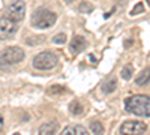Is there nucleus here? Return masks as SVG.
<instances>
[{
  "instance_id": "obj_19",
  "label": "nucleus",
  "mask_w": 150,
  "mask_h": 135,
  "mask_svg": "<svg viewBox=\"0 0 150 135\" xmlns=\"http://www.w3.org/2000/svg\"><path fill=\"white\" fill-rule=\"evenodd\" d=\"M74 135H90V134H89V131H87L84 126L78 125V126H75V134Z\"/></svg>"
},
{
  "instance_id": "obj_14",
  "label": "nucleus",
  "mask_w": 150,
  "mask_h": 135,
  "mask_svg": "<svg viewBox=\"0 0 150 135\" xmlns=\"http://www.w3.org/2000/svg\"><path fill=\"white\" fill-rule=\"evenodd\" d=\"M90 129H92L93 135H104V126L101 122H93L90 125Z\"/></svg>"
},
{
  "instance_id": "obj_24",
  "label": "nucleus",
  "mask_w": 150,
  "mask_h": 135,
  "mask_svg": "<svg viewBox=\"0 0 150 135\" xmlns=\"http://www.w3.org/2000/svg\"><path fill=\"white\" fill-rule=\"evenodd\" d=\"M147 3H149V5H150V0H147Z\"/></svg>"
},
{
  "instance_id": "obj_17",
  "label": "nucleus",
  "mask_w": 150,
  "mask_h": 135,
  "mask_svg": "<svg viewBox=\"0 0 150 135\" xmlns=\"http://www.w3.org/2000/svg\"><path fill=\"white\" fill-rule=\"evenodd\" d=\"M39 42H44L42 36H36V38H27L26 39V44L27 45H36V44H39Z\"/></svg>"
},
{
  "instance_id": "obj_15",
  "label": "nucleus",
  "mask_w": 150,
  "mask_h": 135,
  "mask_svg": "<svg viewBox=\"0 0 150 135\" xmlns=\"http://www.w3.org/2000/svg\"><path fill=\"white\" fill-rule=\"evenodd\" d=\"M66 89L65 87H62V86H51V87L48 89V95H62V93H65Z\"/></svg>"
},
{
  "instance_id": "obj_21",
  "label": "nucleus",
  "mask_w": 150,
  "mask_h": 135,
  "mask_svg": "<svg viewBox=\"0 0 150 135\" xmlns=\"http://www.w3.org/2000/svg\"><path fill=\"white\" fill-rule=\"evenodd\" d=\"M80 11H81V12H92V11H93V8H92L89 3H86V2H84V3H81V5H80Z\"/></svg>"
},
{
  "instance_id": "obj_1",
  "label": "nucleus",
  "mask_w": 150,
  "mask_h": 135,
  "mask_svg": "<svg viewBox=\"0 0 150 135\" xmlns=\"http://www.w3.org/2000/svg\"><path fill=\"white\" fill-rule=\"evenodd\" d=\"M125 110L138 117H150V96L135 95L128 98L125 99Z\"/></svg>"
},
{
  "instance_id": "obj_10",
  "label": "nucleus",
  "mask_w": 150,
  "mask_h": 135,
  "mask_svg": "<svg viewBox=\"0 0 150 135\" xmlns=\"http://www.w3.org/2000/svg\"><path fill=\"white\" fill-rule=\"evenodd\" d=\"M116 87H117V80H116V77H110V78H107L105 81H104V84H102V92L105 93V95H110V93H112L116 90Z\"/></svg>"
},
{
  "instance_id": "obj_2",
  "label": "nucleus",
  "mask_w": 150,
  "mask_h": 135,
  "mask_svg": "<svg viewBox=\"0 0 150 135\" xmlns=\"http://www.w3.org/2000/svg\"><path fill=\"white\" fill-rule=\"evenodd\" d=\"M56 21H57V15L44 8L36 9L35 14L32 15V26L35 29H50L51 26H54Z\"/></svg>"
},
{
  "instance_id": "obj_25",
  "label": "nucleus",
  "mask_w": 150,
  "mask_h": 135,
  "mask_svg": "<svg viewBox=\"0 0 150 135\" xmlns=\"http://www.w3.org/2000/svg\"><path fill=\"white\" fill-rule=\"evenodd\" d=\"M14 135H20V134H14Z\"/></svg>"
},
{
  "instance_id": "obj_5",
  "label": "nucleus",
  "mask_w": 150,
  "mask_h": 135,
  "mask_svg": "<svg viewBox=\"0 0 150 135\" xmlns=\"http://www.w3.org/2000/svg\"><path fill=\"white\" fill-rule=\"evenodd\" d=\"M5 17H8L12 21H17V23L23 21L24 17H26V3H24L23 0H17V2L11 3L6 8Z\"/></svg>"
},
{
  "instance_id": "obj_11",
  "label": "nucleus",
  "mask_w": 150,
  "mask_h": 135,
  "mask_svg": "<svg viewBox=\"0 0 150 135\" xmlns=\"http://www.w3.org/2000/svg\"><path fill=\"white\" fill-rule=\"evenodd\" d=\"M135 83H137V86H146V84L150 83V66L140 72V75L137 77Z\"/></svg>"
},
{
  "instance_id": "obj_22",
  "label": "nucleus",
  "mask_w": 150,
  "mask_h": 135,
  "mask_svg": "<svg viewBox=\"0 0 150 135\" xmlns=\"http://www.w3.org/2000/svg\"><path fill=\"white\" fill-rule=\"evenodd\" d=\"M2 129H3V117L0 116V131H2Z\"/></svg>"
},
{
  "instance_id": "obj_18",
  "label": "nucleus",
  "mask_w": 150,
  "mask_h": 135,
  "mask_svg": "<svg viewBox=\"0 0 150 135\" xmlns=\"http://www.w3.org/2000/svg\"><path fill=\"white\" fill-rule=\"evenodd\" d=\"M141 12H144V6H143V3H137V5L134 6V9L131 11V15L134 17V15H137V14H141Z\"/></svg>"
},
{
  "instance_id": "obj_8",
  "label": "nucleus",
  "mask_w": 150,
  "mask_h": 135,
  "mask_svg": "<svg viewBox=\"0 0 150 135\" xmlns=\"http://www.w3.org/2000/svg\"><path fill=\"white\" fill-rule=\"evenodd\" d=\"M86 47H87V41L84 36H74L71 44H69V50L74 54H78V53L86 50Z\"/></svg>"
},
{
  "instance_id": "obj_23",
  "label": "nucleus",
  "mask_w": 150,
  "mask_h": 135,
  "mask_svg": "<svg viewBox=\"0 0 150 135\" xmlns=\"http://www.w3.org/2000/svg\"><path fill=\"white\" fill-rule=\"evenodd\" d=\"M63 2H65V3H72L74 0H63Z\"/></svg>"
},
{
  "instance_id": "obj_3",
  "label": "nucleus",
  "mask_w": 150,
  "mask_h": 135,
  "mask_svg": "<svg viewBox=\"0 0 150 135\" xmlns=\"http://www.w3.org/2000/svg\"><path fill=\"white\" fill-rule=\"evenodd\" d=\"M24 60V50L20 47H8L0 51V65L11 66Z\"/></svg>"
},
{
  "instance_id": "obj_7",
  "label": "nucleus",
  "mask_w": 150,
  "mask_h": 135,
  "mask_svg": "<svg viewBox=\"0 0 150 135\" xmlns=\"http://www.w3.org/2000/svg\"><path fill=\"white\" fill-rule=\"evenodd\" d=\"M147 129V125L138 120H128L120 126L122 135H143Z\"/></svg>"
},
{
  "instance_id": "obj_13",
  "label": "nucleus",
  "mask_w": 150,
  "mask_h": 135,
  "mask_svg": "<svg viewBox=\"0 0 150 135\" xmlns=\"http://www.w3.org/2000/svg\"><path fill=\"white\" fill-rule=\"evenodd\" d=\"M132 75H134V68L131 66V65H126L123 69H122V74H120V77L123 78V80H131L132 78Z\"/></svg>"
},
{
  "instance_id": "obj_9",
  "label": "nucleus",
  "mask_w": 150,
  "mask_h": 135,
  "mask_svg": "<svg viewBox=\"0 0 150 135\" xmlns=\"http://www.w3.org/2000/svg\"><path fill=\"white\" fill-rule=\"evenodd\" d=\"M57 129H59V123L56 120L48 122V123H45L39 128V135H54Z\"/></svg>"
},
{
  "instance_id": "obj_16",
  "label": "nucleus",
  "mask_w": 150,
  "mask_h": 135,
  "mask_svg": "<svg viewBox=\"0 0 150 135\" xmlns=\"http://www.w3.org/2000/svg\"><path fill=\"white\" fill-rule=\"evenodd\" d=\"M53 42H54V44H59V45H60V44H65V42H66V35H65V33L56 35L54 38H53Z\"/></svg>"
},
{
  "instance_id": "obj_4",
  "label": "nucleus",
  "mask_w": 150,
  "mask_h": 135,
  "mask_svg": "<svg viewBox=\"0 0 150 135\" xmlns=\"http://www.w3.org/2000/svg\"><path fill=\"white\" fill-rule=\"evenodd\" d=\"M57 63H59V57L54 53H51V51L39 53V54H36L35 59H33V66L38 71H50V69L56 68Z\"/></svg>"
},
{
  "instance_id": "obj_12",
  "label": "nucleus",
  "mask_w": 150,
  "mask_h": 135,
  "mask_svg": "<svg viewBox=\"0 0 150 135\" xmlns=\"http://www.w3.org/2000/svg\"><path fill=\"white\" fill-rule=\"evenodd\" d=\"M69 111L72 113V116H80L83 113V105L78 101H72L69 105Z\"/></svg>"
},
{
  "instance_id": "obj_20",
  "label": "nucleus",
  "mask_w": 150,
  "mask_h": 135,
  "mask_svg": "<svg viewBox=\"0 0 150 135\" xmlns=\"http://www.w3.org/2000/svg\"><path fill=\"white\" fill-rule=\"evenodd\" d=\"M75 134V126H66L63 131H62L60 135H74Z\"/></svg>"
},
{
  "instance_id": "obj_6",
  "label": "nucleus",
  "mask_w": 150,
  "mask_h": 135,
  "mask_svg": "<svg viewBox=\"0 0 150 135\" xmlns=\"http://www.w3.org/2000/svg\"><path fill=\"white\" fill-rule=\"evenodd\" d=\"M18 30V23L12 21L8 17L0 18V41H8L14 36Z\"/></svg>"
}]
</instances>
